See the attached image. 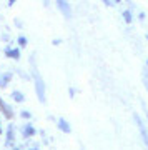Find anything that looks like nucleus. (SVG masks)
I'll use <instances>...</instances> for the list:
<instances>
[{"instance_id":"obj_1","label":"nucleus","mask_w":148,"mask_h":150,"mask_svg":"<svg viewBox=\"0 0 148 150\" xmlns=\"http://www.w3.org/2000/svg\"><path fill=\"white\" fill-rule=\"evenodd\" d=\"M33 75H35V87H37L38 100H40V102H45V88H43V82H42V79H40V75H38L37 70L33 72Z\"/></svg>"},{"instance_id":"obj_2","label":"nucleus","mask_w":148,"mask_h":150,"mask_svg":"<svg viewBox=\"0 0 148 150\" xmlns=\"http://www.w3.org/2000/svg\"><path fill=\"white\" fill-rule=\"evenodd\" d=\"M135 120H137V125H138V129H140V134H142L143 142H145V145L148 147V132H147V129H145V125H143V122L140 120L138 115H135Z\"/></svg>"},{"instance_id":"obj_3","label":"nucleus","mask_w":148,"mask_h":150,"mask_svg":"<svg viewBox=\"0 0 148 150\" xmlns=\"http://www.w3.org/2000/svg\"><path fill=\"white\" fill-rule=\"evenodd\" d=\"M58 7H60V8H62V10H63V13H65V17H70V7L67 5V4H65V2H58L57 4Z\"/></svg>"},{"instance_id":"obj_4","label":"nucleus","mask_w":148,"mask_h":150,"mask_svg":"<svg viewBox=\"0 0 148 150\" xmlns=\"http://www.w3.org/2000/svg\"><path fill=\"white\" fill-rule=\"evenodd\" d=\"M58 127H60V129L63 130V132H67V134L70 132V127L67 125V122H65L63 118H62V120H58Z\"/></svg>"},{"instance_id":"obj_5","label":"nucleus","mask_w":148,"mask_h":150,"mask_svg":"<svg viewBox=\"0 0 148 150\" xmlns=\"http://www.w3.org/2000/svg\"><path fill=\"white\" fill-rule=\"evenodd\" d=\"M12 77V74H5V75H0V87H5L7 85V80Z\"/></svg>"},{"instance_id":"obj_6","label":"nucleus","mask_w":148,"mask_h":150,"mask_svg":"<svg viewBox=\"0 0 148 150\" xmlns=\"http://www.w3.org/2000/svg\"><path fill=\"white\" fill-rule=\"evenodd\" d=\"M7 54L10 55L12 59H18V55H20V52H18V50H7Z\"/></svg>"},{"instance_id":"obj_7","label":"nucleus","mask_w":148,"mask_h":150,"mask_svg":"<svg viewBox=\"0 0 148 150\" xmlns=\"http://www.w3.org/2000/svg\"><path fill=\"white\" fill-rule=\"evenodd\" d=\"M13 98H15L17 102H22V100H23V97H22V93H18V92H13Z\"/></svg>"},{"instance_id":"obj_8","label":"nucleus","mask_w":148,"mask_h":150,"mask_svg":"<svg viewBox=\"0 0 148 150\" xmlns=\"http://www.w3.org/2000/svg\"><path fill=\"white\" fill-rule=\"evenodd\" d=\"M33 132H35V130H33L32 127H27L25 129V135H33Z\"/></svg>"},{"instance_id":"obj_9","label":"nucleus","mask_w":148,"mask_h":150,"mask_svg":"<svg viewBox=\"0 0 148 150\" xmlns=\"http://www.w3.org/2000/svg\"><path fill=\"white\" fill-rule=\"evenodd\" d=\"M125 20H127V22L132 20V17H130V12H125Z\"/></svg>"},{"instance_id":"obj_10","label":"nucleus","mask_w":148,"mask_h":150,"mask_svg":"<svg viewBox=\"0 0 148 150\" xmlns=\"http://www.w3.org/2000/svg\"><path fill=\"white\" fill-rule=\"evenodd\" d=\"M18 42H20V45H25L27 40H25V37H20V38H18Z\"/></svg>"}]
</instances>
